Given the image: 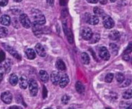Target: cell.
Instances as JSON below:
<instances>
[{
	"label": "cell",
	"mask_w": 132,
	"mask_h": 109,
	"mask_svg": "<svg viewBox=\"0 0 132 109\" xmlns=\"http://www.w3.org/2000/svg\"><path fill=\"white\" fill-rule=\"evenodd\" d=\"M29 94L31 96L35 97L37 95L38 93V84L36 81L33 79H31L29 82Z\"/></svg>",
	"instance_id": "1"
},
{
	"label": "cell",
	"mask_w": 132,
	"mask_h": 109,
	"mask_svg": "<svg viewBox=\"0 0 132 109\" xmlns=\"http://www.w3.org/2000/svg\"><path fill=\"white\" fill-rule=\"evenodd\" d=\"M19 21H20L21 24L22 25V26L26 28V29H29V28H30L32 26V23H31V21H30L29 18L25 13H22V14L20 15Z\"/></svg>",
	"instance_id": "2"
},
{
	"label": "cell",
	"mask_w": 132,
	"mask_h": 109,
	"mask_svg": "<svg viewBox=\"0 0 132 109\" xmlns=\"http://www.w3.org/2000/svg\"><path fill=\"white\" fill-rule=\"evenodd\" d=\"M33 19H33V22H36V23H37L39 26L44 25L45 22H46L45 16L40 12H35V14L33 15Z\"/></svg>",
	"instance_id": "3"
},
{
	"label": "cell",
	"mask_w": 132,
	"mask_h": 109,
	"mask_svg": "<svg viewBox=\"0 0 132 109\" xmlns=\"http://www.w3.org/2000/svg\"><path fill=\"white\" fill-rule=\"evenodd\" d=\"M103 24L106 29H111L114 26V22L113 19L109 15H105L103 18Z\"/></svg>",
	"instance_id": "4"
},
{
	"label": "cell",
	"mask_w": 132,
	"mask_h": 109,
	"mask_svg": "<svg viewBox=\"0 0 132 109\" xmlns=\"http://www.w3.org/2000/svg\"><path fill=\"white\" fill-rule=\"evenodd\" d=\"M2 101L5 104H10L12 101V95L10 91H4L1 95Z\"/></svg>",
	"instance_id": "5"
},
{
	"label": "cell",
	"mask_w": 132,
	"mask_h": 109,
	"mask_svg": "<svg viewBox=\"0 0 132 109\" xmlns=\"http://www.w3.org/2000/svg\"><path fill=\"white\" fill-rule=\"evenodd\" d=\"M81 35H82V37L84 40H89L92 35H93V33H92V30L89 27H84L82 31H81Z\"/></svg>",
	"instance_id": "6"
},
{
	"label": "cell",
	"mask_w": 132,
	"mask_h": 109,
	"mask_svg": "<svg viewBox=\"0 0 132 109\" xmlns=\"http://www.w3.org/2000/svg\"><path fill=\"white\" fill-rule=\"evenodd\" d=\"M99 56L101 59L104 60H108L110 59V53L108 50V49L104 46L101 47L99 50Z\"/></svg>",
	"instance_id": "7"
},
{
	"label": "cell",
	"mask_w": 132,
	"mask_h": 109,
	"mask_svg": "<svg viewBox=\"0 0 132 109\" xmlns=\"http://www.w3.org/2000/svg\"><path fill=\"white\" fill-rule=\"evenodd\" d=\"M60 77H61L60 74L57 71H53L51 75H50V79H51L52 83L54 85H57L59 84V82H60Z\"/></svg>",
	"instance_id": "8"
},
{
	"label": "cell",
	"mask_w": 132,
	"mask_h": 109,
	"mask_svg": "<svg viewBox=\"0 0 132 109\" xmlns=\"http://www.w3.org/2000/svg\"><path fill=\"white\" fill-rule=\"evenodd\" d=\"M35 50H36V53H37L39 57H46V50H45L44 47H43L40 43H37V44L36 45V46H35Z\"/></svg>",
	"instance_id": "9"
},
{
	"label": "cell",
	"mask_w": 132,
	"mask_h": 109,
	"mask_svg": "<svg viewBox=\"0 0 132 109\" xmlns=\"http://www.w3.org/2000/svg\"><path fill=\"white\" fill-rule=\"evenodd\" d=\"M69 81H70L69 77L67 74H63L60 77V82H59V85H60V88H65L69 84Z\"/></svg>",
	"instance_id": "10"
},
{
	"label": "cell",
	"mask_w": 132,
	"mask_h": 109,
	"mask_svg": "<svg viewBox=\"0 0 132 109\" xmlns=\"http://www.w3.org/2000/svg\"><path fill=\"white\" fill-rule=\"evenodd\" d=\"M3 46L6 49V50L10 53V54H12V56H13L15 58H16V59H18V60H21V57H20V55L19 54V53L16 51V50H15L13 48H12V47H10V46H7V45H3Z\"/></svg>",
	"instance_id": "11"
},
{
	"label": "cell",
	"mask_w": 132,
	"mask_h": 109,
	"mask_svg": "<svg viewBox=\"0 0 132 109\" xmlns=\"http://www.w3.org/2000/svg\"><path fill=\"white\" fill-rule=\"evenodd\" d=\"M63 29H64V32H65V34L67 37V40L69 41L70 43H73V34L71 33V31L67 27V25L66 24H63Z\"/></svg>",
	"instance_id": "12"
},
{
	"label": "cell",
	"mask_w": 132,
	"mask_h": 109,
	"mask_svg": "<svg viewBox=\"0 0 132 109\" xmlns=\"http://www.w3.org/2000/svg\"><path fill=\"white\" fill-rule=\"evenodd\" d=\"M0 22L2 25H3L5 26H8L11 23V19L8 15H3L0 18Z\"/></svg>",
	"instance_id": "13"
},
{
	"label": "cell",
	"mask_w": 132,
	"mask_h": 109,
	"mask_svg": "<svg viewBox=\"0 0 132 109\" xmlns=\"http://www.w3.org/2000/svg\"><path fill=\"white\" fill-rule=\"evenodd\" d=\"M19 87L22 89H26L29 85V82L26 76H22L19 80Z\"/></svg>",
	"instance_id": "14"
},
{
	"label": "cell",
	"mask_w": 132,
	"mask_h": 109,
	"mask_svg": "<svg viewBox=\"0 0 132 109\" xmlns=\"http://www.w3.org/2000/svg\"><path fill=\"white\" fill-rule=\"evenodd\" d=\"M32 31H33V33L35 34V36H36L37 37H39L42 34L41 29L39 28V25H38L36 22H33L32 25Z\"/></svg>",
	"instance_id": "15"
},
{
	"label": "cell",
	"mask_w": 132,
	"mask_h": 109,
	"mask_svg": "<svg viewBox=\"0 0 132 109\" xmlns=\"http://www.w3.org/2000/svg\"><path fill=\"white\" fill-rule=\"evenodd\" d=\"M26 56L28 59L29 60H33L36 58V52L34 51V50L31 49V48H29L26 50Z\"/></svg>",
	"instance_id": "16"
},
{
	"label": "cell",
	"mask_w": 132,
	"mask_h": 109,
	"mask_svg": "<svg viewBox=\"0 0 132 109\" xmlns=\"http://www.w3.org/2000/svg\"><path fill=\"white\" fill-rule=\"evenodd\" d=\"M39 78L43 83H46L49 81V74L45 71H39Z\"/></svg>",
	"instance_id": "17"
},
{
	"label": "cell",
	"mask_w": 132,
	"mask_h": 109,
	"mask_svg": "<svg viewBox=\"0 0 132 109\" xmlns=\"http://www.w3.org/2000/svg\"><path fill=\"white\" fill-rule=\"evenodd\" d=\"M56 67L58 71H64L66 70V65L64 62L62 60H58L56 63Z\"/></svg>",
	"instance_id": "18"
},
{
	"label": "cell",
	"mask_w": 132,
	"mask_h": 109,
	"mask_svg": "<svg viewBox=\"0 0 132 109\" xmlns=\"http://www.w3.org/2000/svg\"><path fill=\"white\" fill-rule=\"evenodd\" d=\"M109 37L111 40H118L120 38V33L118 30H113L110 33Z\"/></svg>",
	"instance_id": "19"
},
{
	"label": "cell",
	"mask_w": 132,
	"mask_h": 109,
	"mask_svg": "<svg viewBox=\"0 0 132 109\" xmlns=\"http://www.w3.org/2000/svg\"><path fill=\"white\" fill-rule=\"evenodd\" d=\"M87 22L90 25H97L99 22V19L97 15H90Z\"/></svg>",
	"instance_id": "20"
},
{
	"label": "cell",
	"mask_w": 132,
	"mask_h": 109,
	"mask_svg": "<svg viewBox=\"0 0 132 109\" xmlns=\"http://www.w3.org/2000/svg\"><path fill=\"white\" fill-rule=\"evenodd\" d=\"M9 83L10 84H12V86H15L17 84H18V81H19V79H18V77L15 74H12L9 76Z\"/></svg>",
	"instance_id": "21"
},
{
	"label": "cell",
	"mask_w": 132,
	"mask_h": 109,
	"mask_svg": "<svg viewBox=\"0 0 132 109\" xmlns=\"http://www.w3.org/2000/svg\"><path fill=\"white\" fill-rule=\"evenodd\" d=\"M76 90L79 94H82L85 91V88L84 86V84L80 82V81H77L76 83Z\"/></svg>",
	"instance_id": "22"
},
{
	"label": "cell",
	"mask_w": 132,
	"mask_h": 109,
	"mask_svg": "<svg viewBox=\"0 0 132 109\" xmlns=\"http://www.w3.org/2000/svg\"><path fill=\"white\" fill-rule=\"evenodd\" d=\"M100 40V35L98 33H94L92 35L91 38L89 40V43L93 44V43H96Z\"/></svg>",
	"instance_id": "23"
},
{
	"label": "cell",
	"mask_w": 132,
	"mask_h": 109,
	"mask_svg": "<svg viewBox=\"0 0 132 109\" xmlns=\"http://www.w3.org/2000/svg\"><path fill=\"white\" fill-rule=\"evenodd\" d=\"M81 59H82V61L84 64H90V57L87 53H83L81 54Z\"/></svg>",
	"instance_id": "24"
},
{
	"label": "cell",
	"mask_w": 132,
	"mask_h": 109,
	"mask_svg": "<svg viewBox=\"0 0 132 109\" xmlns=\"http://www.w3.org/2000/svg\"><path fill=\"white\" fill-rule=\"evenodd\" d=\"M110 50H111V53L114 54V55H116L118 53V47L114 43H111L110 44Z\"/></svg>",
	"instance_id": "25"
},
{
	"label": "cell",
	"mask_w": 132,
	"mask_h": 109,
	"mask_svg": "<svg viewBox=\"0 0 132 109\" xmlns=\"http://www.w3.org/2000/svg\"><path fill=\"white\" fill-rule=\"evenodd\" d=\"M123 98L125 99H131L132 98V89H128L123 93Z\"/></svg>",
	"instance_id": "26"
},
{
	"label": "cell",
	"mask_w": 132,
	"mask_h": 109,
	"mask_svg": "<svg viewBox=\"0 0 132 109\" xmlns=\"http://www.w3.org/2000/svg\"><path fill=\"white\" fill-rule=\"evenodd\" d=\"M8 35V29L5 27L1 26L0 27V38L5 37Z\"/></svg>",
	"instance_id": "27"
},
{
	"label": "cell",
	"mask_w": 132,
	"mask_h": 109,
	"mask_svg": "<svg viewBox=\"0 0 132 109\" xmlns=\"http://www.w3.org/2000/svg\"><path fill=\"white\" fill-rule=\"evenodd\" d=\"M125 75L121 73H118L116 74V80L118 83H122L124 81H125Z\"/></svg>",
	"instance_id": "28"
},
{
	"label": "cell",
	"mask_w": 132,
	"mask_h": 109,
	"mask_svg": "<svg viewBox=\"0 0 132 109\" xmlns=\"http://www.w3.org/2000/svg\"><path fill=\"white\" fill-rule=\"evenodd\" d=\"M94 12L95 15H103L104 12L102 9L99 8V7H95L94 8Z\"/></svg>",
	"instance_id": "29"
},
{
	"label": "cell",
	"mask_w": 132,
	"mask_h": 109,
	"mask_svg": "<svg viewBox=\"0 0 132 109\" xmlns=\"http://www.w3.org/2000/svg\"><path fill=\"white\" fill-rule=\"evenodd\" d=\"M113 79H114V74H111V73L108 74L105 77V81L107 83H111L113 81Z\"/></svg>",
	"instance_id": "30"
},
{
	"label": "cell",
	"mask_w": 132,
	"mask_h": 109,
	"mask_svg": "<svg viewBox=\"0 0 132 109\" xmlns=\"http://www.w3.org/2000/svg\"><path fill=\"white\" fill-rule=\"evenodd\" d=\"M132 52V43L130 42L128 43V46H127V48L125 49V50L124 51V54H129Z\"/></svg>",
	"instance_id": "31"
},
{
	"label": "cell",
	"mask_w": 132,
	"mask_h": 109,
	"mask_svg": "<svg viewBox=\"0 0 132 109\" xmlns=\"http://www.w3.org/2000/svg\"><path fill=\"white\" fill-rule=\"evenodd\" d=\"M131 78H127L126 80H125L123 82H122V84H121V88H125V87H128L131 84Z\"/></svg>",
	"instance_id": "32"
},
{
	"label": "cell",
	"mask_w": 132,
	"mask_h": 109,
	"mask_svg": "<svg viewBox=\"0 0 132 109\" xmlns=\"http://www.w3.org/2000/svg\"><path fill=\"white\" fill-rule=\"evenodd\" d=\"M70 99V97H69L68 95H64V96H63V97H62L61 101H62V103H63V104L67 105V104L69 102Z\"/></svg>",
	"instance_id": "33"
},
{
	"label": "cell",
	"mask_w": 132,
	"mask_h": 109,
	"mask_svg": "<svg viewBox=\"0 0 132 109\" xmlns=\"http://www.w3.org/2000/svg\"><path fill=\"white\" fill-rule=\"evenodd\" d=\"M4 68H5V72H8L10 69V62L9 60L5 62V64H4Z\"/></svg>",
	"instance_id": "34"
},
{
	"label": "cell",
	"mask_w": 132,
	"mask_h": 109,
	"mask_svg": "<svg viewBox=\"0 0 132 109\" xmlns=\"http://www.w3.org/2000/svg\"><path fill=\"white\" fill-rule=\"evenodd\" d=\"M12 23L13 24V26H14V27L19 28V21H18V19L13 18L12 20Z\"/></svg>",
	"instance_id": "35"
},
{
	"label": "cell",
	"mask_w": 132,
	"mask_h": 109,
	"mask_svg": "<svg viewBox=\"0 0 132 109\" xmlns=\"http://www.w3.org/2000/svg\"><path fill=\"white\" fill-rule=\"evenodd\" d=\"M5 59V54L3 51H0V63L3 62Z\"/></svg>",
	"instance_id": "36"
},
{
	"label": "cell",
	"mask_w": 132,
	"mask_h": 109,
	"mask_svg": "<svg viewBox=\"0 0 132 109\" xmlns=\"http://www.w3.org/2000/svg\"><path fill=\"white\" fill-rule=\"evenodd\" d=\"M43 98H46L47 97V90H46V87L43 86Z\"/></svg>",
	"instance_id": "37"
},
{
	"label": "cell",
	"mask_w": 132,
	"mask_h": 109,
	"mask_svg": "<svg viewBox=\"0 0 132 109\" xmlns=\"http://www.w3.org/2000/svg\"><path fill=\"white\" fill-rule=\"evenodd\" d=\"M9 2V0H0V6H5Z\"/></svg>",
	"instance_id": "38"
},
{
	"label": "cell",
	"mask_w": 132,
	"mask_h": 109,
	"mask_svg": "<svg viewBox=\"0 0 132 109\" xmlns=\"http://www.w3.org/2000/svg\"><path fill=\"white\" fill-rule=\"evenodd\" d=\"M123 60L125 61H128L130 60V57L128 56V54H124L123 55Z\"/></svg>",
	"instance_id": "39"
},
{
	"label": "cell",
	"mask_w": 132,
	"mask_h": 109,
	"mask_svg": "<svg viewBox=\"0 0 132 109\" xmlns=\"http://www.w3.org/2000/svg\"><path fill=\"white\" fill-rule=\"evenodd\" d=\"M22 97L20 96V95H16V102H18V103H20L22 100Z\"/></svg>",
	"instance_id": "40"
},
{
	"label": "cell",
	"mask_w": 132,
	"mask_h": 109,
	"mask_svg": "<svg viewBox=\"0 0 132 109\" xmlns=\"http://www.w3.org/2000/svg\"><path fill=\"white\" fill-rule=\"evenodd\" d=\"M46 2L49 5H51L53 6V4H54V0H46Z\"/></svg>",
	"instance_id": "41"
},
{
	"label": "cell",
	"mask_w": 132,
	"mask_h": 109,
	"mask_svg": "<svg viewBox=\"0 0 132 109\" xmlns=\"http://www.w3.org/2000/svg\"><path fill=\"white\" fill-rule=\"evenodd\" d=\"M67 14H68V13H67V9H64V10L62 11V15H63V16L65 17V16L67 15Z\"/></svg>",
	"instance_id": "42"
},
{
	"label": "cell",
	"mask_w": 132,
	"mask_h": 109,
	"mask_svg": "<svg viewBox=\"0 0 132 109\" xmlns=\"http://www.w3.org/2000/svg\"><path fill=\"white\" fill-rule=\"evenodd\" d=\"M98 2L102 5H105L108 3V0H98Z\"/></svg>",
	"instance_id": "43"
},
{
	"label": "cell",
	"mask_w": 132,
	"mask_h": 109,
	"mask_svg": "<svg viewBox=\"0 0 132 109\" xmlns=\"http://www.w3.org/2000/svg\"><path fill=\"white\" fill-rule=\"evenodd\" d=\"M87 1L90 3H92V4H96L98 2V0H87Z\"/></svg>",
	"instance_id": "44"
},
{
	"label": "cell",
	"mask_w": 132,
	"mask_h": 109,
	"mask_svg": "<svg viewBox=\"0 0 132 109\" xmlns=\"http://www.w3.org/2000/svg\"><path fill=\"white\" fill-rule=\"evenodd\" d=\"M60 4L61 5H66V0H60Z\"/></svg>",
	"instance_id": "45"
},
{
	"label": "cell",
	"mask_w": 132,
	"mask_h": 109,
	"mask_svg": "<svg viewBox=\"0 0 132 109\" xmlns=\"http://www.w3.org/2000/svg\"><path fill=\"white\" fill-rule=\"evenodd\" d=\"M9 109H22L21 107H19V106H12L11 108Z\"/></svg>",
	"instance_id": "46"
},
{
	"label": "cell",
	"mask_w": 132,
	"mask_h": 109,
	"mask_svg": "<svg viewBox=\"0 0 132 109\" xmlns=\"http://www.w3.org/2000/svg\"><path fill=\"white\" fill-rule=\"evenodd\" d=\"M2 78H3V75H2V74L0 73V83H1L2 81Z\"/></svg>",
	"instance_id": "47"
},
{
	"label": "cell",
	"mask_w": 132,
	"mask_h": 109,
	"mask_svg": "<svg viewBox=\"0 0 132 109\" xmlns=\"http://www.w3.org/2000/svg\"><path fill=\"white\" fill-rule=\"evenodd\" d=\"M22 0H14V2H20Z\"/></svg>",
	"instance_id": "48"
},
{
	"label": "cell",
	"mask_w": 132,
	"mask_h": 109,
	"mask_svg": "<svg viewBox=\"0 0 132 109\" xmlns=\"http://www.w3.org/2000/svg\"><path fill=\"white\" fill-rule=\"evenodd\" d=\"M110 1H111V2H115L116 0H110Z\"/></svg>",
	"instance_id": "49"
},
{
	"label": "cell",
	"mask_w": 132,
	"mask_h": 109,
	"mask_svg": "<svg viewBox=\"0 0 132 109\" xmlns=\"http://www.w3.org/2000/svg\"><path fill=\"white\" fill-rule=\"evenodd\" d=\"M68 109H74V108H69Z\"/></svg>",
	"instance_id": "50"
},
{
	"label": "cell",
	"mask_w": 132,
	"mask_h": 109,
	"mask_svg": "<svg viewBox=\"0 0 132 109\" xmlns=\"http://www.w3.org/2000/svg\"><path fill=\"white\" fill-rule=\"evenodd\" d=\"M46 109H53V108H46Z\"/></svg>",
	"instance_id": "51"
},
{
	"label": "cell",
	"mask_w": 132,
	"mask_h": 109,
	"mask_svg": "<svg viewBox=\"0 0 132 109\" xmlns=\"http://www.w3.org/2000/svg\"><path fill=\"white\" fill-rule=\"evenodd\" d=\"M131 64H132V59H131Z\"/></svg>",
	"instance_id": "52"
}]
</instances>
